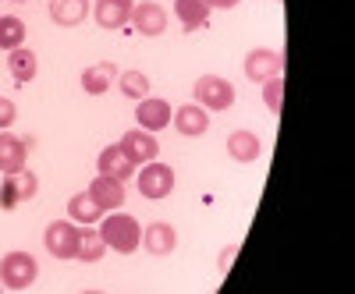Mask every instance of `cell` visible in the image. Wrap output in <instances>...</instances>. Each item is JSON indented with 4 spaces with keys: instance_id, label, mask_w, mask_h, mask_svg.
Masks as SVG:
<instances>
[{
    "instance_id": "1",
    "label": "cell",
    "mask_w": 355,
    "mask_h": 294,
    "mask_svg": "<svg viewBox=\"0 0 355 294\" xmlns=\"http://www.w3.org/2000/svg\"><path fill=\"white\" fill-rule=\"evenodd\" d=\"M100 238H103V245H107V248L128 255V252H135V248L142 245V223H139L132 213L110 210V217H107V220H103V227H100Z\"/></svg>"
},
{
    "instance_id": "2",
    "label": "cell",
    "mask_w": 355,
    "mask_h": 294,
    "mask_svg": "<svg viewBox=\"0 0 355 294\" xmlns=\"http://www.w3.org/2000/svg\"><path fill=\"white\" fill-rule=\"evenodd\" d=\"M40 277V266L28 252H8L0 259V284L8 291H28Z\"/></svg>"
},
{
    "instance_id": "3",
    "label": "cell",
    "mask_w": 355,
    "mask_h": 294,
    "mask_svg": "<svg viewBox=\"0 0 355 294\" xmlns=\"http://www.w3.org/2000/svg\"><path fill=\"white\" fill-rule=\"evenodd\" d=\"M135 188H139L142 199L160 202V199H167V195L174 192V170H171L167 163H157V160L142 163L139 178H135Z\"/></svg>"
},
{
    "instance_id": "4",
    "label": "cell",
    "mask_w": 355,
    "mask_h": 294,
    "mask_svg": "<svg viewBox=\"0 0 355 294\" xmlns=\"http://www.w3.org/2000/svg\"><path fill=\"white\" fill-rule=\"evenodd\" d=\"M36 188H40V178L33 170H15V174H4L0 181V210H18L21 202L36 199Z\"/></svg>"
},
{
    "instance_id": "5",
    "label": "cell",
    "mask_w": 355,
    "mask_h": 294,
    "mask_svg": "<svg viewBox=\"0 0 355 294\" xmlns=\"http://www.w3.org/2000/svg\"><path fill=\"white\" fill-rule=\"evenodd\" d=\"M78 227H75V220H50L46 223V230H43V245H46V252L53 255V259H75V252H78Z\"/></svg>"
},
{
    "instance_id": "6",
    "label": "cell",
    "mask_w": 355,
    "mask_h": 294,
    "mask_svg": "<svg viewBox=\"0 0 355 294\" xmlns=\"http://www.w3.org/2000/svg\"><path fill=\"white\" fill-rule=\"evenodd\" d=\"M196 103L202 110H227L234 103V85L220 75H202L196 82Z\"/></svg>"
},
{
    "instance_id": "7",
    "label": "cell",
    "mask_w": 355,
    "mask_h": 294,
    "mask_svg": "<svg viewBox=\"0 0 355 294\" xmlns=\"http://www.w3.org/2000/svg\"><path fill=\"white\" fill-rule=\"evenodd\" d=\"M117 145H121L125 156H128L135 167H142V163H150V160L160 156V142H157V135H153V131H146V128H132V131H125Z\"/></svg>"
},
{
    "instance_id": "8",
    "label": "cell",
    "mask_w": 355,
    "mask_h": 294,
    "mask_svg": "<svg viewBox=\"0 0 355 294\" xmlns=\"http://www.w3.org/2000/svg\"><path fill=\"white\" fill-rule=\"evenodd\" d=\"M171 125L178 128V135H185V138H199L210 131V110H202L199 103H185V107H178L171 113Z\"/></svg>"
},
{
    "instance_id": "9",
    "label": "cell",
    "mask_w": 355,
    "mask_h": 294,
    "mask_svg": "<svg viewBox=\"0 0 355 294\" xmlns=\"http://www.w3.org/2000/svg\"><path fill=\"white\" fill-rule=\"evenodd\" d=\"M284 71V57L277 53V50H266V46H259V50H249V57H245V75L252 78V82H266V78H274V75H281Z\"/></svg>"
},
{
    "instance_id": "10",
    "label": "cell",
    "mask_w": 355,
    "mask_h": 294,
    "mask_svg": "<svg viewBox=\"0 0 355 294\" xmlns=\"http://www.w3.org/2000/svg\"><path fill=\"white\" fill-rule=\"evenodd\" d=\"M128 21L135 25V33H142V36H164L167 11L157 4V0H142V4L132 8V18Z\"/></svg>"
},
{
    "instance_id": "11",
    "label": "cell",
    "mask_w": 355,
    "mask_h": 294,
    "mask_svg": "<svg viewBox=\"0 0 355 294\" xmlns=\"http://www.w3.org/2000/svg\"><path fill=\"white\" fill-rule=\"evenodd\" d=\"M171 103L167 100H157V96H146V100H139V110H135V121H139V128H146V131H164L167 125H171Z\"/></svg>"
},
{
    "instance_id": "12",
    "label": "cell",
    "mask_w": 355,
    "mask_h": 294,
    "mask_svg": "<svg viewBox=\"0 0 355 294\" xmlns=\"http://www.w3.org/2000/svg\"><path fill=\"white\" fill-rule=\"evenodd\" d=\"M132 0H96L93 4V18L100 28H107V33H114V28H125L128 18H132Z\"/></svg>"
},
{
    "instance_id": "13",
    "label": "cell",
    "mask_w": 355,
    "mask_h": 294,
    "mask_svg": "<svg viewBox=\"0 0 355 294\" xmlns=\"http://www.w3.org/2000/svg\"><path fill=\"white\" fill-rule=\"evenodd\" d=\"M89 195H93L100 202V210H121L125 205V181H117V178H107V174H96L93 185L85 188Z\"/></svg>"
},
{
    "instance_id": "14",
    "label": "cell",
    "mask_w": 355,
    "mask_h": 294,
    "mask_svg": "<svg viewBox=\"0 0 355 294\" xmlns=\"http://www.w3.org/2000/svg\"><path fill=\"white\" fill-rule=\"evenodd\" d=\"M142 245H146V252L150 255H171L174 248H178V230L167 223V220H157V223H150L146 227V234H142Z\"/></svg>"
},
{
    "instance_id": "15",
    "label": "cell",
    "mask_w": 355,
    "mask_h": 294,
    "mask_svg": "<svg viewBox=\"0 0 355 294\" xmlns=\"http://www.w3.org/2000/svg\"><path fill=\"white\" fill-rule=\"evenodd\" d=\"M96 170H100V174H107V178H117V181L135 178V163L125 156L121 145H107V149L100 153V160H96Z\"/></svg>"
},
{
    "instance_id": "16",
    "label": "cell",
    "mask_w": 355,
    "mask_h": 294,
    "mask_svg": "<svg viewBox=\"0 0 355 294\" xmlns=\"http://www.w3.org/2000/svg\"><path fill=\"white\" fill-rule=\"evenodd\" d=\"M259 135L256 131H245V128H239V131H231L227 135V156L234 160V163H256L259 160Z\"/></svg>"
},
{
    "instance_id": "17",
    "label": "cell",
    "mask_w": 355,
    "mask_h": 294,
    "mask_svg": "<svg viewBox=\"0 0 355 294\" xmlns=\"http://www.w3.org/2000/svg\"><path fill=\"white\" fill-rule=\"evenodd\" d=\"M25 160H28V138H18V135L0 131V170L15 174V170L25 167Z\"/></svg>"
},
{
    "instance_id": "18",
    "label": "cell",
    "mask_w": 355,
    "mask_h": 294,
    "mask_svg": "<svg viewBox=\"0 0 355 294\" xmlns=\"http://www.w3.org/2000/svg\"><path fill=\"white\" fill-rule=\"evenodd\" d=\"M117 64L114 61H100V64H93V68H85L82 71V89L89 93V96H103L110 85L117 82Z\"/></svg>"
},
{
    "instance_id": "19",
    "label": "cell",
    "mask_w": 355,
    "mask_h": 294,
    "mask_svg": "<svg viewBox=\"0 0 355 294\" xmlns=\"http://www.w3.org/2000/svg\"><path fill=\"white\" fill-rule=\"evenodd\" d=\"M8 71H11V78H15L18 85H28V82L36 78V71H40L36 53L28 50V46H15V50H8Z\"/></svg>"
},
{
    "instance_id": "20",
    "label": "cell",
    "mask_w": 355,
    "mask_h": 294,
    "mask_svg": "<svg viewBox=\"0 0 355 294\" xmlns=\"http://www.w3.org/2000/svg\"><path fill=\"white\" fill-rule=\"evenodd\" d=\"M210 4L206 0H174V15L178 21H182L189 33H196V28H206V21H210Z\"/></svg>"
},
{
    "instance_id": "21",
    "label": "cell",
    "mask_w": 355,
    "mask_h": 294,
    "mask_svg": "<svg viewBox=\"0 0 355 294\" xmlns=\"http://www.w3.org/2000/svg\"><path fill=\"white\" fill-rule=\"evenodd\" d=\"M85 15H89V0H53L50 4V21H57L61 28L82 25Z\"/></svg>"
},
{
    "instance_id": "22",
    "label": "cell",
    "mask_w": 355,
    "mask_h": 294,
    "mask_svg": "<svg viewBox=\"0 0 355 294\" xmlns=\"http://www.w3.org/2000/svg\"><path fill=\"white\" fill-rule=\"evenodd\" d=\"M100 217H103V210H100V202L89 192H78V195L68 199V220H75V223H96Z\"/></svg>"
},
{
    "instance_id": "23",
    "label": "cell",
    "mask_w": 355,
    "mask_h": 294,
    "mask_svg": "<svg viewBox=\"0 0 355 294\" xmlns=\"http://www.w3.org/2000/svg\"><path fill=\"white\" fill-rule=\"evenodd\" d=\"M25 21L15 18V15H4L0 18V50H15V46H25Z\"/></svg>"
},
{
    "instance_id": "24",
    "label": "cell",
    "mask_w": 355,
    "mask_h": 294,
    "mask_svg": "<svg viewBox=\"0 0 355 294\" xmlns=\"http://www.w3.org/2000/svg\"><path fill=\"white\" fill-rule=\"evenodd\" d=\"M114 85H117V89H121L128 100H146V96H150V78H146L142 71H121Z\"/></svg>"
},
{
    "instance_id": "25",
    "label": "cell",
    "mask_w": 355,
    "mask_h": 294,
    "mask_svg": "<svg viewBox=\"0 0 355 294\" xmlns=\"http://www.w3.org/2000/svg\"><path fill=\"white\" fill-rule=\"evenodd\" d=\"M103 252H107V245H103V238H100V230H82V234H78V252H75V259H82V262H100Z\"/></svg>"
},
{
    "instance_id": "26",
    "label": "cell",
    "mask_w": 355,
    "mask_h": 294,
    "mask_svg": "<svg viewBox=\"0 0 355 294\" xmlns=\"http://www.w3.org/2000/svg\"><path fill=\"white\" fill-rule=\"evenodd\" d=\"M263 103H266V110H270L274 117L281 113V107H284V78L281 75L263 82Z\"/></svg>"
},
{
    "instance_id": "27",
    "label": "cell",
    "mask_w": 355,
    "mask_h": 294,
    "mask_svg": "<svg viewBox=\"0 0 355 294\" xmlns=\"http://www.w3.org/2000/svg\"><path fill=\"white\" fill-rule=\"evenodd\" d=\"M15 117H18V107H15V100L0 96V131H4V128H11V125H15Z\"/></svg>"
},
{
    "instance_id": "28",
    "label": "cell",
    "mask_w": 355,
    "mask_h": 294,
    "mask_svg": "<svg viewBox=\"0 0 355 294\" xmlns=\"http://www.w3.org/2000/svg\"><path fill=\"white\" fill-rule=\"evenodd\" d=\"M234 252H239V245H227L224 252H220V273L231 266V259H234Z\"/></svg>"
},
{
    "instance_id": "29",
    "label": "cell",
    "mask_w": 355,
    "mask_h": 294,
    "mask_svg": "<svg viewBox=\"0 0 355 294\" xmlns=\"http://www.w3.org/2000/svg\"><path fill=\"white\" fill-rule=\"evenodd\" d=\"M210 8H220V11H231V8H239L242 0H206Z\"/></svg>"
},
{
    "instance_id": "30",
    "label": "cell",
    "mask_w": 355,
    "mask_h": 294,
    "mask_svg": "<svg viewBox=\"0 0 355 294\" xmlns=\"http://www.w3.org/2000/svg\"><path fill=\"white\" fill-rule=\"evenodd\" d=\"M15 4H25V0H15Z\"/></svg>"
}]
</instances>
